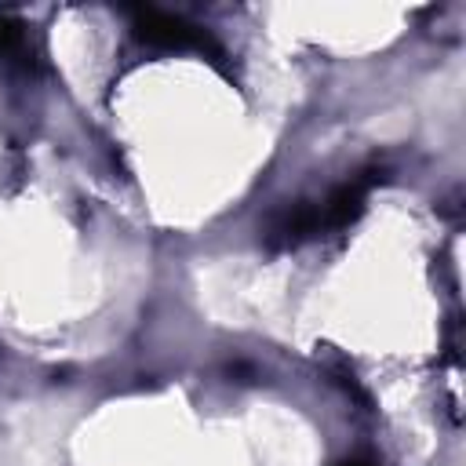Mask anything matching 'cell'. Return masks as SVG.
Wrapping results in <instances>:
<instances>
[{"instance_id": "4", "label": "cell", "mask_w": 466, "mask_h": 466, "mask_svg": "<svg viewBox=\"0 0 466 466\" xmlns=\"http://www.w3.org/2000/svg\"><path fill=\"white\" fill-rule=\"evenodd\" d=\"M0 58L25 62V25L18 18H0Z\"/></svg>"}, {"instance_id": "1", "label": "cell", "mask_w": 466, "mask_h": 466, "mask_svg": "<svg viewBox=\"0 0 466 466\" xmlns=\"http://www.w3.org/2000/svg\"><path fill=\"white\" fill-rule=\"evenodd\" d=\"M131 29L142 44L149 47H164V51H208V55H218L215 40L197 29L193 22L178 18V15H167V11H157V7H135L131 11Z\"/></svg>"}, {"instance_id": "5", "label": "cell", "mask_w": 466, "mask_h": 466, "mask_svg": "<svg viewBox=\"0 0 466 466\" xmlns=\"http://www.w3.org/2000/svg\"><path fill=\"white\" fill-rule=\"evenodd\" d=\"M339 466H371V462H360V459H346V462H339Z\"/></svg>"}, {"instance_id": "2", "label": "cell", "mask_w": 466, "mask_h": 466, "mask_svg": "<svg viewBox=\"0 0 466 466\" xmlns=\"http://www.w3.org/2000/svg\"><path fill=\"white\" fill-rule=\"evenodd\" d=\"M320 229H324L320 208H313L309 200H299V204H291V208H284L280 215L269 218L266 240H269L273 248H291V244H299V240H306V237H313V233H320Z\"/></svg>"}, {"instance_id": "3", "label": "cell", "mask_w": 466, "mask_h": 466, "mask_svg": "<svg viewBox=\"0 0 466 466\" xmlns=\"http://www.w3.org/2000/svg\"><path fill=\"white\" fill-rule=\"evenodd\" d=\"M371 182H379V171H364V178L339 186V189L324 200V208H320V222H324L328 229H346V226L364 211V189H368Z\"/></svg>"}]
</instances>
